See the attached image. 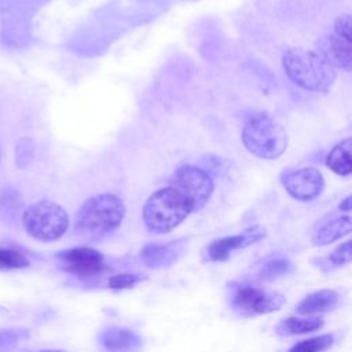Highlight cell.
I'll return each instance as SVG.
<instances>
[{
  "label": "cell",
  "mask_w": 352,
  "mask_h": 352,
  "mask_svg": "<svg viewBox=\"0 0 352 352\" xmlns=\"http://www.w3.org/2000/svg\"><path fill=\"white\" fill-rule=\"evenodd\" d=\"M326 165L337 175L346 176L352 169V140L345 139L338 143L327 155Z\"/></svg>",
  "instance_id": "2e32d148"
},
{
  "label": "cell",
  "mask_w": 352,
  "mask_h": 352,
  "mask_svg": "<svg viewBox=\"0 0 352 352\" xmlns=\"http://www.w3.org/2000/svg\"><path fill=\"white\" fill-rule=\"evenodd\" d=\"M56 258L65 272L80 279H92L109 270L103 254L88 246L62 250L56 254Z\"/></svg>",
  "instance_id": "52a82bcc"
},
{
  "label": "cell",
  "mask_w": 352,
  "mask_h": 352,
  "mask_svg": "<svg viewBox=\"0 0 352 352\" xmlns=\"http://www.w3.org/2000/svg\"><path fill=\"white\" fill-rule=\"evenodd\" d=\"M22 224L32 238L51 242L59 239L67 231L69 216L60 205L51 201H40L23 212Z\"/></svg>",
  "instance_id": "5b68a950"
},
{
  "label": "cell",
  "mask_w": 352,
  "mask_h": 352,
  "mask_svg": "<svg viewBox=\"0 0 352 352\" xmlns=\"http://www.w3.org/2000/svg\"><path fill=\"white\" fill-rule=\"evenodd\" d=\"M41 352H65V351H62V349H44Z\"/></svg>",
  "instance_id": "484cf974"
},
{
  "label": "cell",
  "mask_w": 352,
  "mask_h": 352,
  "mask_svg": "<svg viewBox=\"0 0 352 352\" xmlns=\"http://www.w3.org/2000/svg\"><path fill=\"white\" fill-rule=\"evenodd\" d=\"M340 300V294L333 289H322L304 297L297 305L296 312L301 315L322 314L333 309Z\"/></svg>",
  "instance_id": "5bb4252c"
},
{
  "label": "cell",
  "mask_w": 352,
  "mask_h": 352,
  "mask_svg": "<svg viewBox=\"0 0 352 352\" xmlns=\"http://www.w3.org/2000/svg\"><path fill=\"white\" fill-rule=\"evenodd\" d=\"M352 257V243L351 241H346L337 246L331 254L326 258L329 267H341L344 264H348Z\"/></svg>",
  "instance_id": "44dd1931"
},
{
  "label": "cell",
  "mask_w": 352,
  "mask_h": 352,
  "mask_svg": "<svg viewBox=\"0 0 352 352\" xmlns=\"http://www.w3.org/2000/svg\"><path fill=\"white\" fill-rule=\"evenodd\" d=\"M169 186L188 201L192 212L202 209L213 192V182L210 176L197 166H183L177 169L170 179Z\"/></svg>",
  "instance_id": "8992f818"
},
{
  "label": "cell",
  "mask_w": 352,
  "mask_h": 352,
  "mask_svg": "<svg viewBox=\"0 0 352 352\" xmlns=\"http://www.w3.org/2000/svg\"><path fill=\"white\" fill-rule=\"evenodd\" d=\"M351 228H352V221L349 216L337 217L331 221H327L322 227H319V230L312 236V242L316 246L329 245L342 238L344 235H348L351 232Z\"/></svg>",
  "instance_id": "9a60e30c"
},
{
  "label": "cell",
  "mask_w": 352,
  "mask_h": 352,
  "mask_svg": "<svg viewBox=\"0 0 352 352\" xmlns=\"http://www.w3.org/2000/svg\"><path fill=\"white\" fill-rule=\"evenodd\" d=\"M143 279L140 274H117L109 278V287L120 290V289H129L133 287L136 283H139Z\"/></svg>",
  "instance_id": "7402d4cb"
},
{
  "label": "cell",
  "mask_w": 352,
  "mask_h": 352,
  "mask_svg": "<svg viewBox=\"0 0 352 352\" xmlns=\"http://www.w3.org/2000/svg\"><path fill=\"white\" fill-rule=\"evenodd\" d=\"M323 326V319L318 316L312 318H287L276 324V333L279 336H297L319 330Z\"/></svg>",
  "instance_id": "e0dca14e"
},
{
  "label": "cell",
  "mask_w": 352,
  "mask_h": 352,
  "mask_svg": "<svg viewBox=\"0 0 352 352\" xmlns=\"http://www.w3.org/2000/svg\"><path fill=\"white\" fill-rule=\"evenodd\" d=\"M294 270L293 263L286 258H274L267 261L257 274V278L261 280H274L280 276L290 274Z\"/></svg>",
  "instance_id": "ac0fdd59"
},
{
  "label": "cell",
  "mask_w": 352,
  "mask_h": 352,
  "mask_svg": "<svg viewBox=\"0 0 352 352\" xmlns=\"http://www.w3.org/2000/svg\"><path fill=\"white\" fill-rule=\"evenodd\" d=\"M231 304L243 315H260L280 309L285 297L254 286H239L231 297Z\"/></svg>",
  "instance_id": "ba28073f"
},
{
  "label": "cell",
  "mask_w": 352,
  "mask_h": 352,
  "mask_svg": "<svg viewBox=\"0 0 352 352\" xmlns=\"http://www.w3.org/2000/svg\"><path fill=\"white\" fill-rule=\"evenodd\" d=\"M283 69L298 87L309 91H327L334 80V67L318 52L307 48H289L283 54Z\"/></svg>",
  "instance_id": "7a4b0ae2"
},
{
  "label": "cell",
  "mask_w": 352,
  "mask_h": 352,
  "mask_svg": "<svg viewBox=\"0 0 352 352\" xmlns=\"http://www.w3.org/2000/svg\"><path fill=\"white\" fill-rule=\"evenodd\" d=\"M245 147L258 158L276 160L287 146V133L283 126L265 113L250 114L242 131Z\"/></svg>",
  "instance_id": "277c9868"
},
{
  "label": "cell",
  "mask_w": 352,
  "mask_h": 352,
  "mask_svg": "<svg viewBox=\"0 0 352 352\" xmlns=\"http://www.w3.org/2000/svg\"><path fill=\"white\" fill-rule=\"evenodd\" d=\"M280 183L293 198L311 201L320 194L323 176L315 168H302L283 172L280 175Z\"/></svg>",
  "instance_id": "9c48e42d"
},
{
  "label": "cell",
  "mask_w": 352,
  "mask_h": 352,
  "mask_svg": "<svg viewBox=\"0 0 352 352\" xmlns=\"http://www.w3.org/2000/svg\"><path fill=\"white\" fill-rule=\"evenodd\" d=\"M182 252L183 245L176 241L164 245H146L140 250V260L148 268H164L176 263Z\"/></svg>",
  "instance_id": "7c38bea8"
},
{
  "label": "cell",
  "mask_w": 352,
  "mask_h": 352,
  "mask_svg": "<svg viewBox=\"0 0 352 352\" xmlns=\"http://www.w3.org/2000/svg\"><path fill=\"white\" fill-rule=\"evenodd\" d=\"M340 209H342V210H351V197H346L342 202H341V205H340Z\"/></svg>",
  "instance_id": "d4e9b609"
},
{
  "label": "cell",
  "mask_w": 352,
  "mask_h": 352,
  "mask_svg": "<svg viewBox=\"0 0 352 352\" xmlns=\"http://www.w3.org/2000/svg\"><path fill=\"white\" fill-rule=\"evenodd\" d=\"M26 336L22 330H4L0 331V348H10Z\"/></svg>",
  "instance_id": "603a6c76"
},
{
  "label": "cell",
  "mask_w": 352,
  "mask_h": 352,
  "mask_svg": "<svg viewBox=\"0 0 352 352\" xmlns=\"http://www.w3.org/2000/svg\"><path fill=\"white\" fill-rule=\"evenodd\" d=\"M30 265L29 258L14 249L0 248V270H21Z\"/></svg>",
  "instance_id": "ffe728a7"
},
{
  "label": "cell",
  "mask_w": 352,
  "mask_h": 352,
  "mask_svg": "<svg viewBox=\"0 0 352 352\" xmlns=\"http://www.w3.org/2000/svg\"><path fill=\"white\" fill-rule=\"evenodd\" d=\"M316 51L333 66L344 70L351 69V41L337 36H323L316 41Z\"/></svg>",
  "instance_id": "8fae6325"
},
{
  "label": "cell",
  "mask_w": 352,
  "mask_h": 352,
  "mask_svg": "<svg viewBox=\"0 0 352 352\" xmlns=\"http://www.w3.org/2000/svg\"><path fill=\"white\" fill-rule=\"evenodd\" d=\"M334 30L337 36L351 41V18L348 15H344V16H340L337 21H336V25H334Z\"/></svg>",
  "instance_id": "cb8c5ba5"
},
{
  "label": "cell",
  "mask_w": 352,
  "mask_h": 352,
  "mask_svg": "<svg viewBox=\"0 0 352 352\" xmlns=\"http://www.w3.org/2000/svg\"><path fill=\"white\" fill-rule=\"evenodd\" d=\"M125 216L122 201L113 194L87 199L76 216V231L88 241H100L118 228Z\"/></svg>",
  "instance_id": "6da1fadb"
},
{
  "label": "cell",
  "mask_w": 352,
  "mask_h": 352,
  "mask_svg": "<svg viewBox=\"0 0 352 352\" xmlns=\"http://www.w3.org/2000/svg\"><path fill=\"white\" fill-rule=\"evenodd\" d=\"M334 344L333 334H322L296 342L289 352H324Z\"/></svg>",
  "instance_id": "d6986e66"
},
{
  "label": "cell",
  "mask_w": 352,
  "mask_h": 352,
  "mask_svg": "<svg viewBox=\"0 0 352 352\" xmlns=\"http://www.w3.org/2000/svg\"><path fill=\"white\" fill-rule=\"evenodd\" d=\"M263 236H264V232L261 230H258L257 227H254V228L246 230L238 235L214 239L212 243H209L206 246L205 257L209 261H226V260H228L231 252L245 248L250 243H254V242L260 241Z\"/></svg>",
  "instance_id": "30bf717a"
},
{
  "label": "cell",
  "mask_w": 352,
  "mask_h": 352,
  "mask_svg": "<svg viewBox=\"0 0 352 352\" xmlns=\"http://www.w3.org/2000/svg\"><path fill=\"white\" fill-rule=\"evenodd\" d=\"M192 208L188 201L173 187L168 186L155 191L143 206V221L150 232L165 234L183 223Z\"/></svg>",
  "instance_id": "3957f363"
},
{
  "label": "cell",
  "mask_w": 352,
  "mask_h": 352,
  "mask_svg": "<svg viewBox=\"0 0 352 352\" xmlns=\"http://www.w3.org/2000/svg\"><path fill=\"white\" fill-rule=\"evenodd\" d=\"M99 342L107 351H132L142 345V338L129 329L110 327L99 334Z\"/></svg>",
  "instance_id": "4fadbf2b"
}]
</instances>
